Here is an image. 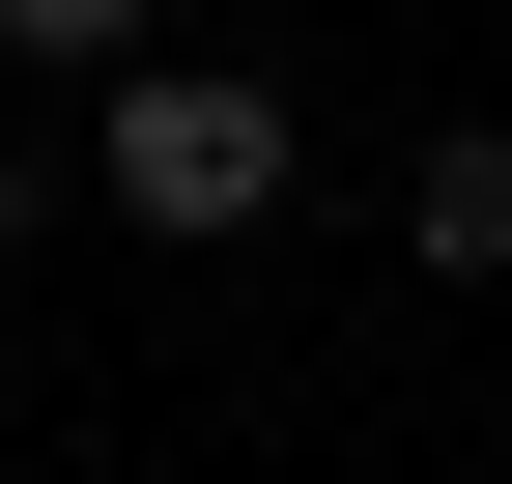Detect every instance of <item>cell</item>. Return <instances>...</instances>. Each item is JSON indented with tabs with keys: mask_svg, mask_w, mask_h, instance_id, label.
Returning <instances> with one entry per match:
<instances>
[{
	"mask_svg": "<svg viewBox=\"0 0 512 484\" xmlns=\"http://www.w3.org/2000/svg\"><path fill=\"white\" fill-rule=\"evenodd\" d=\"M484 456H512V428H484Z\"/></svg>",
	"mask_w": 512,
	"mask_h": 484,
	"instance_id": "4",
	"label": "cell"
},
{
	"mask_svg": "<svg viewBox=\"0 0 512 484\" xmlns=\"http://www.w3.org/2000/svg\"><path fill=\"white\" fill-rule=\"evenodd\" d=\"M399 257L427 285H512V114H456V143L399 171Z\"/></svg>",
	"mask_w": 512,
	"mask_h": 484,
	"instance_id": "2",
	"label": "cell"
},
{
	"mask_svg": "<svg viewBox=\"0 0 512 484\" xmlns=\"http://www.w3.org/2000/svg\"><path fill=\"white\" fill-rule=\"evenodd\" d=\"M29 257H57V143L0 114V285H29Z\"/></svg>",
	"mask_w": 512,
	"mask_h": 484,
	"instance_id": "3",
	"label": "cell"
},
{
	"mask_svg": "<svg viewBox=\"0 0 512 484\" xmlns=\"http://www.w3.org/2000/svg\"><path fill=\"white\" fill-rule=\"evenodd\" d=\"M256 200H285V86L256 57H143L86 114V228H256Z\"/></svg>",
	"mask_w": 512,
	"mask_h": 484,
	"instance_id": "1",
	"label": "cell"
}]
</instances>
